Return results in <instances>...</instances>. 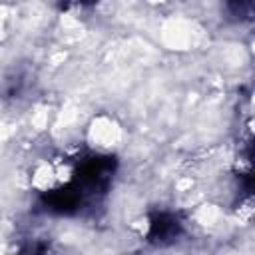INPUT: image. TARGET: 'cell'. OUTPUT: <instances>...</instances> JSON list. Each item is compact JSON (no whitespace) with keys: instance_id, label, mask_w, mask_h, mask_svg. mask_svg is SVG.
<instances>
[{"instance_id":"cell-5","label":"cell","mask_w":255,"mask_h":255,"mask_svg":"<svg viewBox=\"0 0 255 255\" xmlns=\"http://www.w3.org/2000/svg\"><path fill=\"white\" fill-rule=\"evenodd\" d=\"M100 0H58V6L62 10H72V8H92Z\"/></svg>"},{"instance_id":"cell-1","label":"cell","mask_w":255,"mask_h":255,"mask_svg":"<svg viewBox=\"0 0 255 255\" xmlns=\"http://www.w3.org/2000/svg\"><path fill=\"white\" fill-rule=\"evenodd\" d=\"M118 161L112 155H86L78 161L72 181L80 187V191L86 195V199H98L108 193L114 173H116Z\"/></svg>"},{"instance_id":"cell-3","label":"cell","mask_w":255,"mask_h":255,"mask_svg":"<svg viewBox=\"0 0 255 255\" xmlns=\"http://www.w3.org/2000/svg\"><path fill=\"white\" fill-rule=\"evenodd\" d=\"M183 233V221L173 211H155L147 219L145 239L153 245H169Z\"/></svg>"},{"instance_id":"cell-4","label":"cell","mask_w":255,"mask_h":255,"mask_svg":"<svg viewBox=\"0 0 255 255\" xmlns=\"http://www.w3.org/2000/svg\"><path fill=\"white\" fill-rule=\"evenodd\" d=\"M227 8L235 14V16H245L249 10H251V4L253 0H225Z\"/></svg>"},{"instance_id":"cell-2","label":"cell","mask_w":255,"mask_h":255,"mask_svg":"<svg viewBox=\"0 0 255 255\" xmlns=\"http://www.w3.org/2000/svg\"><path fill=\"white\" fill-rule=\"evenodd\" d=\"M86 203H88L86 195L80 191V187L72 179L40 195L42 211L52 213V215H76L82 211Z\"/></svg>"}]
</instances>
